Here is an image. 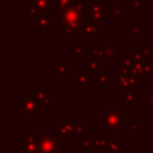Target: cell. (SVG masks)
I'll list each match as a JSON object with an SVG mask.
<instances>
[{
  "mask_svg": "<svg viewBox=\"0 0 153 153\" xmlns=\"http://www.w3.org/2000/svg\"><path fill=\"white\" fill-rule=\"evenodd\" d=\"M106 16L108 18H121L122 16V7L121 5H109L106 7Z\"/></svg>",
  "mask_w": 153,
  "mask_h": 153,
  "instance_id": "d6986e66",
  "label": "cell"
},
{
  "mask_svg": "<svg viewBox=\"0 0 153 153\" xmlns=\"http://www.w3.org/2000/svg\"><path fill=\"white\" fill-rule=\"evenodd\" d=\"M152 36H153V34H152Z\"/></svg>",
  "mask_w": 153,
  "mask_h": 153,
  "instance_id": "4dcf8cb0",
  "label": "cell"
},
{
  "mask_svg": "<svg viewBox=\"0 0 153 153\" xmlns=\"http://www.w3.org/2000/svg\"><path fill=\"white\" fill-rule=\"evenodd\" d=\"M39 101L36 91H26L23 97L19 98V116H42L43 110H47Z\"/></svg>",
  "mask_w": 153,
  "mask_h": 153,
  "instance_id": "3957f363",
  "label": "cell"
},
{
  "mask_svg": "<svg viewBox=\"0 0 153 153\" xmlns=\"http://www.w3.org/2000/svg\"><path fill=\"white\" fill-rule=\"evenodd\" d=\"M31 5L36 8L40 13H51L54 12L53 0H31Z\"/></svg>",
  "mask_w": 153,
  "mask_h": 153,
  "instance_id": "4fadbf2b",
  "label": "cell"
},
{
  "mask_svg": "<svg viewBox=\"0 0 153 153\" xmlns=\"http://www.w3.org/2000/svg\"><path fill=\"white\" fill-rule=\"evenodd\" d=\"M86 130V124L85 122H75L74 124V133L78 134V133H85Z\"/></svg>",
  "mask_w": 153,
  "mask_h": 153,
  "instance_id": "83f0119b",
  "label": "cell"
},
{
  "mask_svg": "<svg viewBox=\"0 0 153 153\" xmlns=\"http://www.w3.org/2000/svg\"><path fill=\"white\" fill-rule=\"evenodd\" d=\"M109 79H110V74L109 73H101L97 76V81L100 86H105V85H109Z\"/></svg>",
  "mask_w": 153,
  "mask_h": 153,
  "instance_id": "cb8c5ba5",
  "label": "cell"
},
{
  "mask_svg": "<svg viewBox=\"0 0 153 153\" xmlns=\"http://www.w3.org/2000/svg\"><path fill=\"white\" fill-rule=\"evenodd\" d=\"M74 69L71 66L67 65L66 61H56L55 62V73H54V76L56 79H63L66 78L69 73H73Z\"/></svg>",
  "mask_w": 153,
  "mask_h": 153,
  "instance_id": "8fae6325",
  "label": "cell"
},
{
  "mask_svg": "<svg viewBox=\"0 0 153 153\" xmlns=\"http://www.w3.org/2000/svg\"><path fill=\"white\" fill-rule=\"evenodd\" d=\"M128 130H129L130 133H134V134H140L141 133V125L138 124V122H129L128 124Z\"/></svg>",
  "mask_w": 153,
  "mask_h": 153,
  "instance_id": "484cf974",
  "label": "cell"
},
{
  "mask_svg": "<svg viewBox=\"0 0 153 153\" xmlns=\"http://www.w3.org/2000/svg\"><path fill=\"white\" fill-rule=\"evenodd\" d=\"M74 118L71 116H63L55 122V137L58 140L71 141L74 138Z\"/></svg>",
  "mask_w": 153,
  "mask_h": 153,
  "instance_id": "277c9868",
  "label": "cell"
},
{
  "mask_svg": "<svg viewBox=\"0 0 153 153\" xmlns=\"http://www.w3.org/2000/svg\"><path fill=\"white\" fill-rule=\"evenodd\" d=\"M97 124L98 128L105 130L103 134H106L109 138H116L120 133H122L124 128H128L129 111L126 109H117L116 103H110L108 110L98 117Z\"/></svg>",
  "mask_w": 153,
  "mask_h": 153,
  "instance_id": "7a4b0ae2",
  "label": "cell"
},
{
  "mask_svg": "<svg viewBox=\"0 0 153 153\" xmlns=\"http://www.w3.org/2000/svg\"><path fill=\"white\" fill-rule=\"evenodd\" d=\"M19 153H39L36 137L26 136L23 140L19 141Z\"/></svg>",
  "mask_w": 153,
  "mask_h": 153,
  "instance_id": "9c48e42d",
  "label": "cell"
},
{
  "mask_svg": "<svg viewBox=\"0 0 153 153\" xmlns=\"http://www.w3.org/2000/svg\"><path fill=\"white\" fill-rule=\"evenodd\" d=\"M141 78L136 74H132L126 78H122V79H118L117 82V86H116V90L117 91H133V93H138L141 89V83H140Z\"/></svg>",
  "mask_w": 153,
  "mask_h": 153,
  "instance_id": "8992f818",
  "label": "cell"
},
{
  "mask_svg": "<svg viewBox=\"0 0 153 153\" xmlns=\"http://www.w3.org/2000/svg\"><path fill=\"white\" fill-rule=\"evenodd\" d=\"M140 54L143 55V58L145 59V61H148V62H153L152 61V58H153V46H152V43L151 42H144V43H141V46H140Z\"/></svg>",
  "mask_w": 153,
  "mask_h": 153,
  "instance_id": "5bb4252c",
  "label": "cell"
},
{
  "mask_svg": "<svg viewBox=\"0 0 153 153\" xmlns=\"http://www.w3.org/2000/svg\"><path fill=\"white\" fill-rule=\"evenodd\" d=\"M106 152L108 153H124L122 152V141L117 140V138H109Z\"/></svg>",
  "mask_w": 153,
  "mask_h": 153,
  "instance_id": "9a60e30c",
  "label": "cell"
},
{
  "mask_svg": "<svg viewBox=\"0 0 153 153\" xmlns=\"http://www.w3.org/2000/svg\"><path fill=\"white\" fill-rule=\"evenodd\" d=\"M78 1V0H53V8H54V13L62 11L65 8H67L69 5H71L73 3Z\"/></svg>",
  "mask_w": 153,
  "mask_h": 153,
  "instance_id": "ac0fdd59",
  "label": "cell"
},
{
  "mask_svg": "<svg viewBox=\"0 0 153 153\" xmlns=\"http://www.w3.org/2000/svg\"><path fill=\"white\" fill-rule=\"evenodd\" d=\"M93 78H91V71L87 67L81 66L78 70V73H73V83L75 86L79 87L81 91H83L86 89V86L91 85Z\"/></svg>",
  "mask_w": 153,
  "mask_h": 153,
  "instance_id": "52a82bcc",
  "label": "cell"
},
{
  "mask_svg": "<svg viewBox=\"0 0 153 153\" xmlns=\"http://www.w3.org/2000/svg\"><path fill=\"white\" fill-rule=\"evenodd\" d=\"M128 4L129 5H133L136 11H140L141 7L148 4V0H128Z\"/></svg>",
  "mask_w": 153,
  "mask_h": 153,
  "instance_id": "d4e9b609",
  "label": "cell"
},
{
  "mask_svg": "<svg viewBox=\"0 0 153 153\" xmlns=\"http://www.w3.org/2000/svg\"><path fill=\"white\" fill-rule=\"evenodd\" d=\"M48 90H50V87H48L47 85H39V86L36 87V90H35V91H36V95H38V98H39L40 102H42L45 106L50 108V105L55 103V98L50 97Z\"/></svg>",
  "mask_w": 153,
  "mask_h": 153,
  "instance_id": "30bf717a",
  "label": "cell"
},
{
  "mask_svg": "<svg viewBox=\"0 0 153 153\" xmlns=\"http://www.w3.org/2000/svg\"><path fill=\"white\" fill-rule=\"evenodd\" d=\"M39 153H61L59 140L53 134H43L36 137Z\"/></svg>",
  "mask_w": 153,
  "mask_h": 153,
  "instance_id": "5b68a950",
  "label": "cell"
},
{
  "mask_svg": "<svg viewBox=\"0 0 153 153\" xmlns=\"http://www.w3.org/2000/svg\"><path fill=\"white\" fill-rule=\"evenodd\" d=\"M53 24V18L50 16V13H45V15L36 18V28L38 30H46L48 26Z\"/></svg>",
  "mask_w": 153,
  "mask_h": 153,
  "instance_id": "e0dca14e",
  "label": "cell"
},
{
  "mask_svg": "<svg viewBox=\"0 0 153 153\" xmlns=\"http://www.w3.org/2000/svg\"><path fill=\"white\" fill-rule=\"evenodd\" d=\"M79 151L81 152H91L93 153V145H91V141L89 140V138H83V140H81V143H79Z\"/></svg>",
  "mask_w": 153,
  "mask_h": 153,
  "instance_id": "603a6c76",
  "label": "cell"
},
{
  "mask_svg": "<svg viewBox=\"0 0 153 153\" xmlns=\"http://www.w3.org/2000/svg\"><path fill=\"white\" fill-rule=\"evenodd\" d=\"M73 48H74V54H73L74 61H79L81 56L86 54V45L83 42H74L73 43Z\"/></svg>",
  "mask_w": 153,
  "mask_h": 153,
  "instance_id": "2e32d148",
  "label": "cell"
},
{
  "mask_svg": "<svg viewBox=\"0 0 153 153\" xmlns=\"http://www.w3.org/2000/svg\"><path fill=\"white\" fill-rule=\"evenodd\" d=\"M97 48L103 51V55H105V59L108 61H114L117 55H122V50L121 48H117L116 43H102L100 42L97 45Z\"/></svg>",
  "mask_w": 153,
  "mask_h": 153,
  "instance_id": "ba28073f",
  "label": "cell"
},
{
  "mask_svg": "<svg viewBox=\"0 0 153 153\" xmlns=\"http://www.w3.org/2000/svg\"><path fill=\"white\" fill-rule=\"evenodd\" d=\"M124 102L125 103H140L141 98L137 97V94L133 91H126L124 93Z\"/></svg>",
  "mask_w": 153,
  "mask_h": 153,
  "instance_id": "44dd1931",
  "label": "cell"
},
{
  "mask_svg": "<svg viewBox=\"0 0 153 153\" xmlns=\"http://www.w3.org/2000/svg\"><path fill=\"white\" fill-rule=\"evenodd\" d=\"M103 30V24H98L94 22H87L86 26H85V39L87 43L91 42V38L98 35V32Z\"/></svg>",
  "mask_w": 153,
  "mask_h": 153,
  "instance_id": "7c38bea8",
  "label": "cell"
},
{
  "mask_svg": "<svg viewBox=\"0 0 153 153\" xmlns=\"http://www.w3.org/2000/svg\"><path fill=\"white\" fill-rule=\"evenodd\" d=\"M86 67L91 73H98V74L103 73V62L102 61H94V59H91V61L87 62Z\"/></svg>",
  "mask_w": 153,
  "mask_h": 153,
  "instance_id": "ffe728a7",
  "label": "cell"
},
{
  "mask_svg": "<svg viewBox=\"0 0 153 153\" xmlns=\"http://www.w3.org/2000/svg\"><path fill=\"white\" fill-rule=\"evenodd\" d=\"M148 153H153V148H152V151H151V152H148Z\"/></svg>",
  "mask_w": 153,
  "mask_h": 153,
  "instance_id": "f546056e",
  "label": "cell"
},
{
  "mask_svg": "<svg viewBox=\"0 0 153 153\" xmlns=\"http://www.w3.org/2000/svg\"><path fill=\"white\" fill-rule=\"evenodd\" d=\"M140 34H141L140 24H134V23L128 24V35H129V36H138Z\"/></svg>",
  "mask_w": 153,
  "mask_h": 153,
  "instance_id": "7402d4cb",
  "label": "cell"
},
{
  "mask_svg": "<svg viewBox=\"0 0 153 153\" xmlns=\"http://www.w3.org/2000/svg\"><path fill=\"white\" fill-rule=\"evenodd\" d=\"M146 101L153 108V79H152V83H149L148 87H146Z\"/></svg>",
  "mask_w": 153,
  "mask_h": 153,
  "instance_id": "4316f807",
  "label": "cell"
},
{
  "mask_svg": "<svg viewBox=\"0 0 153 153\" xmlns=\"http://www.w3.org/2000/svg\"><path fill=\"white\" fill-rule=\"evenodd\" d=\"M98 153H108V152H106V151H105V152H98Z\"/></svg>",
  "mask_w": 153,
  "mask_h": 153,
  "instance_id": "f1b7e54d",
  "label": "cell"
},
{
  "mask_svg": "<svg viewBox=\"0 0 153 153\" xmlns=\"http://www.w3.org/2000/svg\"><path fill=\"white\" fill-rule=\"evenodd\" d=\"M87 8L85 0H78L67 8L54 13L53 24L61 26L63 36H83L85 26L87 23Z\"/></svg>",
  "mask_w": 153,
  "mask_h": 153,
  "instance_id": "6da1fadb",
  "label": "cell"
}]
</instances>
